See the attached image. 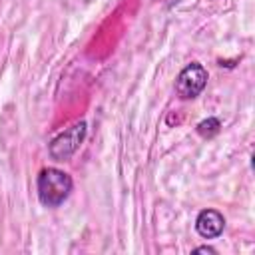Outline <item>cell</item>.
Masks as SVG:
<instances>
[{
	"label": "cell",
	"instance_id": "cell-1",
	"mask_svg": "<svg viewBox=\"0 0 255 255\" xmlns=\"http://www.w3.org/2000/svg\"><path fill=\"white\" fill-rule=\"evenodd\" d=\"M36 189H38V199L42 205L58 207L70 197L74 189V181L66 171L58 167H46L40 171L36 179Z\"/></svg>",
	"mask_w": 255,
	"mask_h": 255
},
{
	"label": "cell",
	"instance_id": "cell-2",
	"mask_svg": "<svg viewBox=\"0 0 255 255\" xmlns=\"http://www.w3.org/2000/svg\"><path fill=\"white\" fill-rule=\"evenodd\" d=\"M86 133H88V124L84 120L78 122V124H74V126H70L68 129H64L62 133H58L50 141V145H48L50 157L56 159V161L70 159L78 151V147L82 145V141L86 139Z\"/></svg>",
	"mask_w": 255,
	"mask_h": 255
},
{
	"label": "cell",
	"instance_id": "cell-3",
	"mask_svg": "<svg viewBox=\"0 0 255 255\" xmlns=\"http://www.w3.org/2000/svg\"><path fill=\"white\" fill-rule=\"evenodd\" d=\"M205 86H207V70L197 62L187 64L175 78V92L181 100L197 98L205 90Z\"/></svg>",
	"mask_w": 255,
	"mask_h": 255
},
{
	"label": "cell",
	"instance_id": "cell-4",
	"mask_svg": "<svg viewBox=\"0 0 255 255\" xmlns=\"http://www.w3.org/2000/svg\"><path fill=\"white\" fill-rule=\"evenodd\" d=\"M225 229V217L217 209H201L195 217V231L203 239H215Z\"/></svg>",
	"mask_w": 255,
	"mask_h": 255
},
{
	"label": "cell",
	"instance_id": "cell-5",
	"mask_svg": "<svg viewBox=\"0 0 255 255\" xmlns=\"http://www.w3.org/2000/svg\"><path fill=\"white\" fill-rule=\"evenodd\" d=\"M219 128H221V124H219L217 118H207L201 124H197V133L203 135V137H213L219 131Z\"/></svg>",
	"mask_w": 255,
	"mask_h": 255
},
{
	"label": "cell",
	"instance_id": "cell-6",
	"mask_svg": "<svg viewBox=\"0 0 255 255\" xmlns=\"http://www.w3.org/2000/svg\"><path fill=\"white\" fill-rule=\"evenodd\" d=\"M193 253H211V255H215L217 251H215L213 247H209V245H201V247H195Z\"/></svg>",
	"mask_w": 255,
	"mask_h": 255
}]
</instances>
